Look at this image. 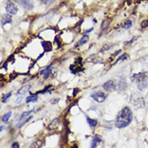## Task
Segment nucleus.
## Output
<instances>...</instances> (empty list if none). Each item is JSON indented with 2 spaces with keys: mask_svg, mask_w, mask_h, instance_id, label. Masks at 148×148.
<instances>
[{
  "mask_svg": "<svg viewBox=\"0 0 148 148\" xmlns=\"http://www.w3.org/2000/svg\"><path fill=\"white\" fill-rule=\"evenodd\" d=\"M133 117L132 112L128 107L122 109L117 116L115 124L119 128L127 127L131 122Z\"/></svg>",
  "mask_w": 148,
  "mask_h": 148,
  "instance_id": "1",
  "label": "nucleus"
},
{
  "mask_svg": "<svg viewBox=\"0 0 148 148\" xmlns=\"http://www.w3.org/2000/svg\"><path fill=\"white\" fill-rule=\"evenodd\" d=\"M134 80L138 84L140 90H144L147 87V82L146 80V75L145 73H139L133 76Z\"/></svg>",
  "mask_w": 148,
  "mask_h": 148,
  "instance_id": "2",
  "label": "nucleus"
},
{
  "mask_svg": "<svg viewBox=\"0 0 148 148\" xmlns=\"http://www.w3.org/2000/svg\"><path fill=\"white\" fill-rule=\"evenodd\" d=\"M33 110H34V109H32V110H29V111H28V112H23V113L22 114V115L21 116L20 119H19V123H18V124H17V127H18V128H21L25 123L27 122L30 119H32V118L33 117V116H31V117H30L29 118L26 119V118L27 117V116H28L32 112H33Z\"/></svg>",
  "mask_w": 148,
  "mask_h": 148,
  "instance_id": "3",
  "label": "nucleus"
},
{
  "mask_svg": "<svg viewBox=\"0 0 148 148\" xmlns=\"http://www.w3.org/2000/svg\"><path fill=\"white\" fill-rule=\"evenodd\" d=\"M5 10L8 13L11 14L12 15L16 14V13L18 11V8L17 6L13 2L10 1V0H8L7 3Z\"/></svg>",
  "mask_w": 148,
  "mask_h": 148,
  "instance_id": "4",
  "label": "nucleus"
},
{
  "mask_svg": "<svg viewBox=\"0 0 148 148\" xmlns=\"http://www.w3.org/2000/svg\"><path fill=\"white\" fill-rule=\"evenodd\" d=\"M94 100L98 103H102L105 101L106 99V95L104 92L102 91H98L95 93H94L91 96Z\"/></svg>",
  "mask_w": 148,
  "mask_h": 148,
  "instance_id": "5",
  "label": "nucleus"
},
{
  "mask_svg": "<svg viewBox=\"0 0 148 148\" xmlns=\"http://www.w3.org/2000/svg\"><path fill=\"white\" fill-rule=\"evenodd\" d=\"M14 1L27 10H32L33 7L32 0H14Z\"/></svg>",
  "mask_w": 148,
  "mask_h": 148,
  "instance_id": "6",
  "label": "nucleus"
},
{
  "mask_svg": "<svg viewBox=\"0 0 148 148\" xmlns=\"http://www.w3.org/2000/svg\"><path fill=\"white\" fill-rule=\"evenodd\" d=\"M60 124V121L59 119H53L51 123L48 125V130H53L58 128L59 127V125Z\"/></svg>",
  "mask_w": 148,
  "mask_h": 148,
  "instance_id": "7",
  "label": "nucleus"
},
{
  "mask_svg": "<svg viewBox=\"0 0 148 148\" xmlns=\"http://www.w3.org/2000/svg\"><path fill=\"white\" fill-rule=\"evenodd\" d=\"M103 87L106 90L109 91H112L115 90L116 88V84L113 80H109L108 82H106L103 85Z\"/></svg>",
  "mask_w": 148,
  "mask_h": 148,
  "instance_id": "8",
  "label": "nucleus"
},
{
  "mask_svg": "<svg viewBox=\"0 0 148 148\" xmlns=\"http://www.w3.org/2000/svg\"><path fill=\"white\" fill-rule=\"evenodd\" d=\"M12 22V16L10 14H4L1 18V24L3 26L10 23Z\"/></svg>",
  "mask_w": 148,
  "mask_h": 148,
  "instance_id": "9",
  "label": "nucleus"
},
{
  "mask_svg": "<svg viewBox=\"0 0 148 148\" xmlns=\"http://www.w3.org/2000/svg\"><path fill=\"white\" fill-rule=\"evenodd\" d=\"M41 45L45 52H50L52 49V44L50 41H44L41 42Z\"/></svg>",
  "mask_w": 148,
  "mask_h": 148,
  "instance_id": "10",
  "label": "nucleus"
},
{
  "mask_svg": "<svg viewBox=\"0 0 148 148\" xmlns=\"http://www.w3.org/2000/svg\"><path fill=\"white\" fill-rule=\"evenodd\" d=\"M89 40V37L87 35H84L77 42V46L80 47V46H82L83 45H84L85 44H86L87 42V41Z\"/></svg>",
  "mask_w": 148,
  "mask_h": 148,
  "instance_id": "11",
  "label": "nucleus"
},
{
  "mask_svg": "<svg viewBox=\"0 0 148 148\" xmlns=\"http://www.w3.org/2000/svg\"><path fill=\"white\" fill-rule=\"evenodd\" d=\"M51 69H52V67H51V66H49L45 70H42L40 73L41 75H42L44 76V78L45 79H47L50 73L51 72Z\"/></svg>",
  "mask_w": 148,
  "mask_h": 148,
  "instance_id": "12",
  "label": "nucleus"
},
{
  "mask_svg": "<svg viewBox=\"0 0 148 148\" xmlns=\"http://www.w3.org/2000/svg\"><path fill=\"white\" fill-rule=\"evenodd\" d=\"M30 88H31L30 85H27V86H23L19 90V91L18 92V94L20 95H25L27 91H29Z\"/></svg>",
  "mask_w": 148,
  "mask_h": 148,
  "instance_id": "13",
  "label": "nucleus"
},
{
  "mask_svg": "<svg viewBox=\"0 0 148 148\" xmlns=\"http://www.w3.org/2000/svg\"><path fill=\"white\" fill-rule=\"evenodd\" d=\"M38 101V96L36 94H33L31 96L28 97L26 98V103H29L30 102H36Z\"/></svg>",
  "mask_w": 148,
  "mask_h": 148,
  "instance_id": "14",
  "label": "nucleus"
},
{
  "mask_svg": "<svg viewBox=\"0 0 148 148\" xmlns=\"http://www.w3.org/2000/svg\"><path fill=\"white\" fill-rule=\"evenodd\" d=\"M87 122L88 123V124L91 127H95L98 124V121L97 120L92 119L89 117H87Z\"/></svg>",
  "mask_w": 148,
  "mask_h": 148,
  "instance_id": "15",
  "label": "nucleus"
},
{
  "mask_svg": "<svg viewBox=\"0 0 148 148\" xmlns=\"http://www.w3.org/2000/svg\"><path fill=\"white\" fill-rule=\"evenodd\" d=\"M102 141V139L101 138H100L98 136H95V138H94V139L92 140V144H91V147L92 148H94L97 146V144L98 143V142H100Z\"/></svg>",
  "mask_w": 148,
  "mask_h": 148,
  "instance_id": "16",
  "label": "nucleus"
},
{
  "mask_svg": "<svg viewBox=\"0 0 148 148\" xmlns=\"http://www.w3.org/2000/svg\"><path fill=\"white\" fill-rule=\"evenodd\" d=\"M42 141L41 140H37L36 141H35L34 142H33L31 146H30V147L32 148H40L42 146Z\"/></svg>",
  "mask_w": 148,
  "mask_h": 148,
  "instance_id": "17",
  "label": "nucleus"
},
{
  "mask_svg": "<svg viewBox=\"0 0 148 148\" xmlns=\"http://www.w3.org/2000/svg\"><path fill=\"white\" fill-rule=\"evenodd\" d=\"M11 115H12V113L11 112H8V113L5 114L4 115V116L3 117V118H2V121L4 123H7L9 119H10Z\"/></svg>",
  "mask_w": 148,
  "mask_h": 148,
  "instance_id": "18",
  "label": "nucleus"
},
{
  "mask_svg": "<svg viewBox=\"0 0 148 148\" xmlns=\"http://www.w3.org/2000/svg\"><path fill=\"white\" fill-rule=\"evenodd\" d=\"M111 22V19H105L103 22L102 24L101 25V27L102 29H105L106 28H107L108 27V26L109 25V24Z\"/></svg>",
  "mask_w": 148,
  "mask_h": 148,
  "instance_id": "19",
  "label": "nucleus"
},
{
  "mask_svg": "<svg viewBox=\"0 0 148 148\" xmlns=\"http://www.w3.org/2000/svg\"><path fill=\"white\" fill-rule=\"evenodd\" d=\"M132 26V21L130 20H128L123 25L122 27L125 29H130L131 27Z\"/></svg>",
  "mask_w": 148,
  "mask_h": 148,
  "instance_id": "20",
  "label": "nucleus"
},
{
  "mask_svg": "<svg viewBox=\"0 0 148 148\" xmlns=\"http://www.w3.org/2000/svg\"><path fill=\"white\" fill-rule=\"evenodd\" d=\"M128 56V55L127 53H124L123 55H122L121 56H120L116 60V62H115V63H117L118 62H119V60H124L125 59H126L127 58V57Z\"/></svg>",
  "mask_w": 148,
  "mask_h": 148,
  "instance_id": "21",
  "label": "nucleus"
},
{
  "mask_svg": "<svg viewBox=\"0 0 148 148\" xmlns=\"http://www.w3.org/2000/svg\"><path fill=\"white\" fill-rule=\"evenodd\" d=\"M12 95V92L8 93V94L7 95H4V97H3V102L5 103L7 102V101L10 98V97Z\"/></svg>",
  "mask_w": 148,
  "mask_h": 148,
  "instance_id": "22",
  "label": "nucleus"
},
{
  "mask_svg": "<svg viewBox=\"0 0 148 148\" xmlns=\"http://www.w3.org/2000/svg\"><path fill=\"white\" fill-rule=\"evenodd\" d=\"M41 1L45 5H51L54 3L56 0H41Z\"/></svg>",
  "mask_w": 148,
  "mask_h": 148,
  "instance_id": "23",
  "label": "nucleus"
},
{
  "mask_svg": "<svg viewBox=\"0 0 148 148\" xmlns=\"http://www.w3.org/2000/svg\"><path fill=\"white\" fill-rule=\"evenodd\" d=\"M141 27L142 28H146L148 27V20L143 21L141 23Z\"/></svg>",
  "mask_w": 148,
  "mask_h": 148,
  "instance_id": "24",
  "label": "nucleus"
},
{
  "mask_svg": "<svg viewBox=\"0 0 148 148\" xmlns=\"http://www.w3.org/2000/svg\"><path fill=\"white\" fill-rule=\"evenodd\" d=\"M12 147H14V148H19L20 146L19 145V143L18 142H15L12 143Z\"/></svg>",
  "mask_w": 148,
  "mask_h": 148,
  "instance_id": "25",
  "label": "nucleus"
},
{
  "mask_svg": "<svg viewBox=\"0 0 148 148\" xmlns=\"http://www.w3.org/2000/svg\"><path fill=\"white\" fill-rule=\"evenodd\" d=\"M138 37H132V38L131 39V41H130L127 44H131L132 42H134V41L138 39Z\"/></svg>",
  "mask_w": 148,
  "mask_h": 148,
  "instance_id": "26",
  "label": "nucleus"
},
{
  "mask_svg": "<svg viewBox=\"0 0 148 148\" xmlns=\"http://www.w3.org/2000/svg\"><path fill=\"white\" fill-rule=\"evenodd\" d=\"M23 100V97H20V98H18L17 99H16V102H15V103L17 104V103H19L22 101Z\"/></svg>",
  "mask_w": 148,
  "mask_h": 148,
  "instance_id": "27",
  "label": "nucleus"
},
{
  "mask_svg": "<svg viewBox=\"0 0 148 148\" xmlns=\"http://www.w3.org/2000/svg\"><path fill=\"white\" fill-rule=\"evenodd\" d=\"M59 101V99H58V98H57V99H52V100L51 101V102H52V103L54 104V103H58V102Z\"/></svg>",
  "mask_w": 148,
  "mask_h": 148,
  "instance_id": "28",
  "label": "nucleus"
},
{
  "mask_svg": "<svg viewBox=\"0 0 148 148\" xmlns=\"http://www.w3.org/2000/svg\"><path fill=\"white\" fill-rule=\"evenodd\" d=\"M93 27H92V28H91L90 30H87L86 32V33H90V32H91L92 30H93Z\"/></svg>",
  "mask_w": 148,
  "mask_h": 148,
  "instance_id": "29",
  "label": "nucleus"
},
{
  "mask_svg": "<svg viewBox=\"0 0 148 148\" xmlns=\"http://www.w3.org/2000/svg\"><path fill=\"white\" fill-rule=\"evenodd\" d=\"M3 125H1V131H3Z\"/></svg>",
  "mask_w": 148,
  "mask_h": 148,
  "instance_id": "30",
  "label": "nucleus"
}]
</instances>
